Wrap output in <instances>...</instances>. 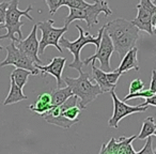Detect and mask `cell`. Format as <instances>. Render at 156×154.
<instances>
[{"instance_id":"1","label":"cell","mask_w":156,"mask_h":154,"mask_svg":"<svg viewBox=\"0 0 156 154\" xmlns=\"http://www.w3.org/2000/svg\"><path fill=\"white\" fill-rule=\"evenodd\" d=\"M105 30L108 32L120 59L129 49L136 46L139 39V29L132 22L125 18H117L104 25Z\"/></svg>"},{"instance_id":"2","label":"cell","mask_w":156,"mask_h":154,"mask_svg":"<svg viewBox=\"0 0 156 154\" xmlns=\"http://www.w3.org/2000/svg\"><path fill=\"white\" fill-rule=\"evenodd\" d=\"M20 0H11L5 12V22L2 26H0L1 29H7V33L5 35H0V40L9 39L11 41L20 42L23 40L22 26H24V23L20 20L22 16L27 17L29 20H33V17L30 15V11L32 10V5H29L26 10L22 11L18 8Z\"/></svg>"},{"instance_id":"3","label":"cell","mask_w":156,"mask_h":154,"mask_svg":"<svg viewBox=\"0 0 156 154\" xmlns=\"http://www.w3.org/2000/svg\"><path fill=\"white\" fill-rule=\"evenodd\" d=\"M78 72H79V76L77 78L67 76V77H64L63 81L65 85L72 89L74 95L78 96L79 105L81 106V108L85 109L88 105L95 101L98 95L103 94V91L96 83H91L89 74L83 72V70Z\"/></svg>"},{"instance_id":"4","label":"cell","mask_w":156,"mask_h":154,"mask_svg":"<svg viewBox=\"0 0 156 154\" xmlns=\"http://www.w3.org/2000/svg\"><path fill=\"white\" fill-rule=\"evenodd\" d=\"M77 28L78 32H79V37H78L77 40L75 41H69L67 40L66 38L64 37H61L60 41H59V44L60 46H62L63 48H66V49L69 50L72 55L74 57V60L72 63L69 64V67L71 69H74V70H77V71H80L83 69V61L80 59V52H81V49L85 47L86 45L88 44H94L96 46V48L100 46V43H101V40H102V37H103V32H104V26L98 30V37H93L91 35L89 32H85L83 28L80 26H76Z\"/></svg>"},{"instance_id":"5","label":"cell","mask_w":156,"mask_h":154,"mask_svg":"<svg viewBox=\"0 0 156 154\" xmlns=\"http://www.w3.org/2000/svg\"><path fill=\"white\" fill-rule=\"evenodd\" d=\"M104 13L105 16L112 15L106 0H94V2L86 8L69 9V14L64 18V26H69L74 20H85L88 28L98 24V15Z\"/></svg>"},{"instance_id":"6","label":"cell","mask_w":156,"mask_h":154,"mask_svg":"<svg viewBox=\"0 0 156 154\" xmlns=\"http://www.w3.org/2000/svg\"><path fill=\"white\" fill-rule=\"evenodd\" d=\"M54 24V20L37 23V28L42 32V39L39 41V55H43L47 46H54L58 49V52H63V49L59 44V41H60L61 37H63V34L67 31L69 26L55 28L52 26Z\"/></svg>"},{"instance_id":"7","label":"cell","mask_w":156,"mask_h":154,"mask_svg":"<svg viewBox=\"0 0 156 154\" xmlns=\"http://www.w3.org/2000/svg\"><path fill=\"white\" fill-rule=\"evenodd\" d=\"M115 88H113V89L109 92V93L111 94V98H112L113 113H112V117L109 119L108 125H109V127L118 128L119 127V122L121 121V120H123L124 118L127 117V116L133 115V113H144V111H147V109L149 108V106H141V105H138V106H130V105H127L126 103H124L123 101H121L118 98L115 92Z\"/></svg>"},{"instance_id":"8","label":"cell","mask_w":156,"mask_h":154,"mask_svg":"<svg viewBox=\"0 0 156 154\" xmlns=\"http://www.w3.org/2000/svg\"><path fill=\"white\" fill-rule=\"evenodd\" d=\"M7 50V57L0 63V67L7 66V65H14L15 67H22L32 72V75H37L40 73V70L35 66V64L24 55L17 47L15 42L12 41L8 46H5Z\"/></svg>"},{"instance_id":"9","label":"cell","mask_w":156,"mask_h":154,"mask_svg":"<svg viewBox=\"0 0 156 154\" xmlns=\"http://www.w3.org/2000/svg\"><path fill=\"white\" fill-rule=\"evenodd\" d=\"M113 52H115V46H113L112 41H111L108 32H107L106 30H104L100 46L98 47V52H96L93 56L83 60V64L88 65L89 63L95 62L96 60H98L101 63V69H102L103 71L110 72V71H112L110 66V57Z\"/></svg>"},{"instance_id":"10","label":"cell","mask_w":156,"mask_h":154,"mask_svg":"<svg viewBox=\"0 0 156 154\" xmlns=\"http://www.w3.org/2000/svg\"><path fill=\"white\" fill-rule=\"evenodd\" d=\"M137 139V135L130 137H120L119 142L115 138H111L108 143H103L101 154H137L132 145V142Z\"/></svg>"},{"instance_id":"11","label":"cell","mask_w":156,"mask_h":154,"mask_svg":"<svg viewBox=\"0 0 156 154\" xmlns=\"http://www.w3.org/2000/svg\"><path fill=\"white\" fill-rule=\"evenodd\" d=\"M37 24L32 27L30 34L25 40H20L17 42L16 47L20 50L24 55H26L34 64H42V60L39 58V41L37 38Z\"/></svg>"},{"instance_id":"12","label":"cell","mask_w":156,"mask_h":154,"mask_svg":"<svg viewBox=\"0 0 156 154\" xmlns=\"http://www.w3.org/2000/svg\"><path fill=\"white\" fill-rule=\"evenodd\" d=\"M65 63H66V58L55 57V58L51 59L49 64H35V66L40 70V73L42 75L50 74V75L54 76L57 81V88H61V85H62V72L63 69H64Z\"/></svg>"},{"instance_id":"13","label":"cell","mask_w":156,"mask_h":154,"mask_svg":"<svg viewBox=\"0 0 156 154\" xmlns=\"http://www.w3.org/2000/svg\"><path fill=\"white\" fill-rule=\"evenodd\" d=\"M132 69H134L137 72L140 71V67H139L138 64V48L136 46L134 48H132V49H129L124 55L119 67L115 69V71L123 74Z\"/></svg>"},{"instance_id":"14","label":"cell","mask_w":156,"mask_h":154,"mask_svg":"<svg viewBox=\"0 0 156 154\" xmlns=\"http://www.w3.org/2000/svg\"><path fill=\"white\" fill-rule=\"evenodd\" d=\"M52 107H54V105L51 103V94L44 92V93L39 94L37 101L33 104L29 105L28 108L33 113H37L39 115L43 116L45 113L50 110Z\"/></svg>"},{"instance_id":"15","label":"cell","mask_w":156,"mask_h":154,"mask_svg":"<svg viewBox=\"0 0 156 154\" xmlns=\"http://www.w3.org/2000/svg\"><path fill=\"white\" fill-rule=\"evenodd\" d=\"M92 78L100 86L103 93L110 92L113 88H115V86L109 83L108 78H107V72L103 71L101 67H96L95 62H92Z\"/></svg>"},{"instance_id":"16","label":"cell","mask_w":156,"mask_h":154,"mask_svg":"<svg viewBox=\"0 0 156 154\" xmlns=\"http://www.w3.org/2000/svg\"><path fill=\"white\" fill-rule=\"evenodd\" d=\"M24 100H27V96L24 94L23 89L15 83V81L12 77H10V92L5 98L3 105L8 106V105L16 104V103Z\"/></svg>"},{"instance_id":"17","label":"cell","mask_w":156,"mask_h":154,"mask_svg":"<svg viewBox=\"0 0 156 154\" xmlns=\"http://www.w3.org/2000/svg\"><path fill=\"white\" fill-rule=\"evenodd\" d=\"M51 103L54 106H58V105H61L62 103H64L69 96L74 95L73 92H72V89L66 86L64 88H57L56 90H52L51 91Z\"/></svg>"},{"instance_id":"18","label":"cell","mask_w":156,"mask_h":154,"mask_svg":"<svg viewBox=\"0 0 156 154\" xmlns=\"http://www.w3.org/2000/svg\"><path fill=\"white\" fill-rule=\"evenodd\" d=\"M44 120L46 122L50 124H54L57 125L61 128H64V130H69L71 126H73L74 124H76L78 121H73V120H69L67 118L63 117V116H57V117H51V116H44Z\"/></svg>"},{"instance_id":"19","label":"cell","mask_w":156,"mask_h":154,"mask_svg":"<svg viewBox=\"0 0 156 154\" xmlns=\"http://www.w3.org/2000/svg\"><path fill=\"white\" fill-rule=\"evenodd\" d=\"M30 75H32V72L29 71V70L22 69V67H16L11 73L10 77H12V78L15 81V83L23 89V88L26 86L27 81H28Z\"/></svg>"},{"instance_id":"20","label":"cell","mask_w":156,"mask_h":154,"mask_svg":"<svg viewBox=\"0 0 156 154\" xmlns=\"http://www.w3.org/2000/svg\"><path fill=\"white\" fill-rule=\"evenodd\" d=\"M155 130H156V124H155V122H154V118L147 117V119L143 121L141 132H140V134L137 136V138H138L139 140H144V139H147L149 136L154 135V131Z\"/></svg>"},{"instance_id":"21","label":"cell","mask_w":156,"mask_h":154,"mask_svg":"<svg viewBox=\"0 0 156 154\" xmlns=\"http://www.w3.org/2000/svg\"><path fill=\"white\" fill-rule=\"evenodd\" d=\"M91 3L87 2L86 0H63V5L67 7L69 9H79V8H86Z\"/></svg>"},{"instance_id":"22","label":"cell","mask_w":156,"mask_h":154,"mask_svg":"<svg viewBox=\"0 0 156 154\" xmlns=\"http://www.w3.org/2000/svg\"><path fill=\"white\" fill-rule=\"evenodd\" d=\"M154 92L151 91V90H141V91L138 92H135V93H128L127 95L124 98V101H128V100H132V98H149L151 96L154 95Z\"/></svg>"},{"instance_id":"23","label":"cell","mask_w":156,"mask_h":154,"mask_svg":"<svg viewBox=\"0 0 156 154\" xmlns=\"http://www.w3.org/2000/svg\"><path fill=\"white\" fill-rule=\"evenodd\" d=\"M46 5L49 9V14L54 16L56 12L63 5V0H45Z\"/></svg>"},{"instance_id":"24","label":"cell","mask_w":156,"mask_h":154,"mask_svg":"<svg viewBox=\"0 0 156 154\" xmlns=\"http://www.w3.org/2000/svg\"><path fill=\"white\" fill-rule=\"evenodd\" d=\"M144 88V84L141 81L140 78H136L134 81H130L129 84V93H135V92H138L143 90Z\"/></svg>"},{"instance_id":"25","label":"cell","mask_w":156,"mask_h":154,"mask_svg":"<svg viewBox=\"0 0 156 154\" xmlns=\"http://www.w3.org/2000/svg\"><path fill=\"white\" fill-rule=\"evenodd\" d=\"M154 150L152 149V137L149 136L147 139V143L143 145V148L140 151L137 152V154H153Z\"/></svg>"},{"instance_id":"26","label":"cell","mask_w":156,"mask_h":154,"mask_svg":"<svg viewBox=\"0 0 156 154\" xmlns=\"http://www.w3.org/2000/svg\"><path fill=\"white\" fill-rule=\"evenodd\" d=\"M8 5H9V2H7V1L0 2V26L5 24V12H7ZM0 49H2L1 45H0Z\"/></svg>"},{"instance_id":"27","label":"cell","mask_w":156,"mask_h":154,"mask_svg":"<svg viewBox=\"0 0 156 154\" xmlns=\"http://www.w3.org/2000/svg\"><path fill=\"white\" fill-rule=\"evenodd\" d=\"M150 90L153 91L154 93H156V70H152V79L151 84H150Z\"/></svg>"},{"instance_id":"28","label":"cell","mask_w":156,"mask_h":154,"mask_svg":"<svg viewBox=\"0 0 156 154\" xmlns=\"http://www.w3.org/2000/svg\"><path fill=\"white\" fill-rule=\"evenodd\" d=\"M141 106H155L156 107V94L149 98H145V102L141 103Z\"/></svg>"},{"instance_id":"29","label":"cell","mask_w":156,"mask_h":154,"mask_svg":"<svg viewBox=\"0 0 156 154\" xmlns=\"http://www.w3.org/2000/svg\"><path fill=\"white\" fill-rule=\"evenodd\" d=\"M153 32H154V33H155V34H156V24H155V25H154V26H153Z\"/></svg>"},{"instance_id":"30","label":"cell","mask_w":156,"mask_h":154,"mask_svg":"<svg viewBox=\"0 0 156 154\" xmlns=\"http://www.w3.org/2000/svg\"><path fill=\"white\" fill-rule=\"evenodd\" d=\"M154 135H155V136H156V130L154 131Z\"/></svg>"},{"instance_id":"31","label":"cell","mask_w":156,"mask_h":154,"mask_svg":"<svg viewBox=\"0 0 156 154\" xmlns=\"http://www.w3.org/2000/svg\"><path fill=\"white\" fill-rule=\"evenodd\" d=\"M154 153H155V154H156V149H155V150H154Z\"/></svg>"},{"instance_id":"32","label":"cell","mask_w":156,"mask_h":154,"mask_svg":"<svg viewBox=\"0 0 156 154\" xmlns=\"http://www.w3.org/2000/svg\"><path fill=\"white\" fill-rule=\"evenodd\" d=\"M155 94H156V93H155Z\"/></svg>"}]
</instances>
